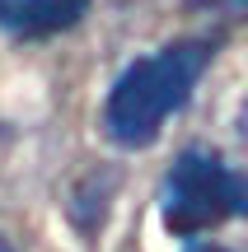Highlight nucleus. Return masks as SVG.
Returning <instances> with one entry per match:
<instances>
[{
  "instance_id": "1",
  "label": "nucleus",
  "mask_w": 248,
  "mask_h": 252,
  "mask_svg": "<svg viewBox=\"0 0 248 252\" xmlns=\"http://www.w3.org/2000/svg\"><path fill=\"white\" fill-rule=\"evenodd\" d=\"M206 61H211V42H174L155 56L131 61L103 108L108 135L117 145H150L159 126L192 98Z\"/></svg>"
},
{
  "instance_id": "2",
  "label": "nucleus",
  "mask_w": 248,
  "mask_h": 252,
  "mask_svg": "<svg viewBox=\"0 0 248 252\" xmlns=\"http://www.w3.org/2000/svg\"><path fill=\"white\" fill-rule=\"evenodd\" d=\"M248 215V182L215 154H183L164 182V224L169 234H197V229L225 224Z\"/></svg>"
},
{
  "instance_id": "3",
  "label": "nucleus",
  "mask_w": 248,
  "mask_h": 252,
  "mask_svg": "<svg viewBox=\"0 0 248 252\" xmlns=\"http://www.w3.org/2000/svg\"><path fill=\"white\" fill-rule=\"evenodd\" d=\"M89 0H0V28L14 37H52L75 28Z\"/></svg>"
},
{
  "instance_id": "4",
  "label": "nucleus",
  "mask_w": 248,
  "mask_h": 252,
  "mask_svg": "<svg viewBox=\"0 0 248 252\" xmlns=\"http://www.w3.org/2000/svg\"><path fill=\"white\" fill-rule=\"evenodd\" d=\"M192 5H206V9H225V14H248V0H192Z\"/></svg>"
},
{
  "instance_id": "5",
  "label": "nucleus",
  "mask_w": 248,
  "mask_h": 252,
  "mask_svg": "<svg viewBox=\"0 0 248 252\" xmlns=\"http://www.w3.org/2000/svg\"><path fill=\"white\" fill-rule=\"evenodd\" d=\"M192 252H225V248H211V243H202V248H192Z\"/></svg>"
},
{
  "instance_id": "6",
  "label": "nucleus",
  "mask_w": 248,
  "mask_h": 252,
  "mask_svg": "<svg viewBox=\"0 0 248 252\" xmlns=\"http://www.w3.org/2000/svg\"><path fill=\"white\" fill-rule=\"evenodd\" d=\"M0 252H9V248H5V243H0Z\"/></svg>"
}]
</instances>
